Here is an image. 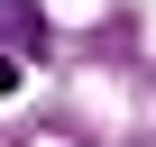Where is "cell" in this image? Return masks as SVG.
Here are the masks:
<instances>
[{
    "label": "cell",
    "instance_id": "6da1fadb",
    "mask_svg": "<svg viewBox=\"0 0 156 147\" xmlns=\"http://www.w3.org/2000/svg\"><path fill=\"white\" fill-rule=\"evenodd\" d=\"M28 46H46L37 0H0V55H28Z\"/></svg>",
    "mask_w": 156,
    "mask_h": 147
},
{
    "label": "cell",
    "instance_id": "7a4b0ae2",
    "mask_svg": "<svg viewBox=\"0 0 156 147\" xmlns=\"http://www.w3.org/2000/svg\"><path fill=\"white\" fill-rule=\"evenodd\" d=\"M19 92V55H0V101H9Z\"/></svg>",
    "mask_w": 156,
    "mask_h": 147
}]
</instances>
